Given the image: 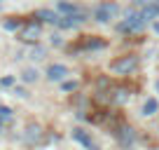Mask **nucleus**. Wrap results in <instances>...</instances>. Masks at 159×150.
I'll list each match as a JSON object with an SVG mask.
<instances>
[{"mask_svg": "<svg viewBox=\"0 0 159 150\" xmlns=\"http://www.w3.org/2000/svg\"><path fill=\"white\" fill-rule=\"evenodd\" d=\"M117 14H119L117 2H101L94 10V19L98 21V24H110L112 19H117Z\"/></svg>", "mask_w": 159, "mask_h": 150, "instance_id": "obj_1", "label": "nucleus"}, {"mask_svg": "<svg viewBox=\"0 0 159 150\" xmlns=\"http://www.w3.org/2000/svg\"><path fill=\"white\" fill-rule=\"evenodd\" d=\"M143 26H145L143 14H140V12H136V10H131L117 28H119V33H136V30H140Z\"/></svg>", "mask_w": 159, "mask_h": 150, "instance_id": "obj_2", "label": "nucleus"}, {"mask_svg": "<svg viewBox=\"0 0 159 150\" xmlns=\"http://www.w3.org/2000/svg\"><path fill=\"white\" fill-rule=\"evenodd\" d=\"M110 68H112L115 73H119V75H129L131 70L138 68V56H122V59L112 61Z\"/></svg>", "mask_w": 159, "mask_h": 150, "instance_id": "obj_3", "label": "nucleus"}, {"mask_svg": "<svg viewBox=\"0 0 159 150\" xmlns=\"http://www.w3.org/2000/svg\"><path fill=\"white\" fill-rule=\"evenodd\" d=\"M84 21H87V14L80 10V12H75V14H66V16H61L59 26H61V28H77V26H82Z\"/></svg>", "mask_w": 159, "mask_h": 150, "instance_id": "obj_4", "label": "nucleus"}, {"mask_svg": "<svg viewBox=\"0 0 159 150\" xmlns=\"http://www.w3.org/2000/svg\"><path fill=\"white\" fill-rule=\"evenodd\" d=\"M66 75H70V70L66 68L63 63H52L49 68H47V77H49L52 82H61V80H66Z\"/></svg>", "mask_w": 159, "mask_h": 150, "instance_id": "obj_5", "label": "nucleus"}, {"mask_svg": "<svg viewBox=\"0 0 159 150\" xmlns=\"http://www.w3.org/2000/svg\"><path fill=\"white\" fill-rule=\"evenodd\" d=\"M40 33H42V30H40V24H28L26 26L24 30H21V40H26V42H35L40 38Z\"/></svg>", "mask_w": 159, "mask_h": 150, "instance_id": "obj_6", "label": "nucleus"}, {"mask_svg": "<svg viewBox=\"0 0 159 150\" xmlns=\"http://www.w3.org/2000/svg\"><path fill=\"white\" fill-rule=\"evenodd\" d=\"M73 138L75 141H80V143L84 145V148H89V150H94V143H91V138H89V134H87L84 129H73Z\"/></svg>", "mask_w": 159, "mask_h": 150, "instance_id": "obj_7", "label": "nucleus"}, {"mask_svg": "<svg viewBox=\"0 0 159 150\" xmlns=\"http://www.w3.org/2000/svg\"><path fill=\"white\" fill-rule=\"evenodd\" d=\"M38 16L42 21H47V24H56V26H59V21H61V14L59 12H52V10H40Z\"/></svg>", "mask_w": 159, "mask_h": 150, "instance_id": "obj_8", "label": "nucleus"}, {"mask_svg": "<svg viewBox=\"0 0 159 150\" xmlns=\"http://www.w3.org/2000/svg\"><path fill=\"white\" fill-rule=\"evenodd\" d=\"M75 12H80V7L75 5V2H66V0H61V2H59V14H61V16L75 14Z\"/></svg>", "mask_w": 159, "mask_h": 150, "instance_id": "obj_9", "label": "nucleus"}, {"mask_svg": "<svg viewBox=\"0 0 159 150\" xmlns=\"http://www.w3.org/2000/svg\"><path fill=\"white\" fill-rule=\"evenodd\" d=\"M159 110V103H157V99H148L143 103V115H154Z\"/></svg>", "mask_w": 159, "mask_h": 150, "instance_id": "obj_10", "label": "nucleus"}, {"mask_svg": "<svg viewBox=\"0 0 159 150\" xmlns=\"http://www.w3.org/2000/svg\"><path fill=\"white\" fill-rule=\"evenodd\" d=\"M40 138V127H33L30 124L28 129H26V141H30V143H33V141H38Z\"/></svg>", "mask_w": 159, "mask_h": 150, "instance_id": "obj_11", "label": "nucleus"}, {"mask_svg": "<svg viewBox=\"0 0 159 150\" xmlns=\"http://www.w3.org/2000/svg\"><path fill=\"white\" fill-rule=\"evenodd\" d=\"M24 80H26V82H33V80H38V70H33V68H26V70H24Z\"/></svg>", "mask_w": 159, "mask_h": 150, "instance_id": "obj_12", "label": "nucleus"}, {"mask_svg": "<svg viewBox=\"0 0 159 150\" xmlns=\"http://www.w3.org/2000/svg\"><path fill=\"white\" fill-rule=\"evenodd\" d=\"M103 47H105L103 40H89L87 42V49H103Z\"/></svg>", "mask_w": 159, "mask_h": 150, "instance_id": "obj_13", "label": "nucleus"}, {"mask_svg": "<svg viewBox=\"0 0 159 150\" xmlns=\"http://www.w3.org/2000/svg\"><path fill=\"white\" fill-rule=\"evenodd\" d=\"M0 120H12V110L7 108V105H0Z\"/></svg>", "mask_w": 159, "mask_h": 150, "instance_id": "obj_14", "label": "nucleus"}, {"mask_svg": "<svg viewBox=\"0 0 159 150\" xmlns=\"http://www.w3.org/2000/svg\"><path fill=\"white\" fill-rule=\"evenodd\" d=\"M30 56H33V59H42V56H45V49H42V47H38V49L30 52Z\"/></svg>", "mask_w": 159, "mask_h": 150, "instance_id": "obj_15", "label": "nucleus"}, {"mask_svg": "<svg viewBox=\"0 0 159 150\" xmlns=\"http://www.w3.org/2000/svg\"><path fill=\"white\" fill-rule=\"evenodd\" d=\"M75 87H77V82H63V89L66 91H73Z\"/></svg>", "mask_w": 159, "mask_h": 150, "instance_id": "obj_16", "label": "nucleus"}, {"mask_svg": "<svg viewBox=\"0 0 159 150\" xmlns=\"http://www.w3.org/2000/svg\"><path fill=\"white\" fill-rule=\"evenodd\" d=\"M16 26H19V21H5V28H16Z\"/></svg>", "mask_w": 159, "mask_h": 150, "instance_id": "obj_17", "label": "nucleus"}, {"mask_svg": "<svg viewBox=\"0 0 159 150\" xmlns=\"http://www.w3.org/2000/svg\"><path fill=\"white\" fill-rule=\"evenodd\" d=\"M12 82H14V77H5V80H2V85H5V87H10Z\"/></svg>", "mask_w": 159, "mask_h": 150, "instance_id": "obj_18", "label": "nucleus"}, {"mask_svg": "<svg viewBox=\"0 0 159 150\" xmlns=\"http://www.w3.org/2000/svg\"><path fill=\"white\" fill-rule=\"evenodd\" d=\"M154 28H157V33H159V21H157V24H154Z\"/></svg>", "mask_w": 159, "mask_h": 150, "instance_id": "obj_19", "label": "nucleus"}, {"mask_svg": "<svg viewBox=\"0 0 159 150\" xmlns=\"http://www.w3.org/2000/svg\"><path fill=\"white\" fill-rule=\"evenodd\" d=\"M154 5H157V10H159V0H154Z\"/></svg>", "mask_w": 159, "mask_h": 150, "instance_id": "obj_20", "label": "nucleus"}, {"mask_svg": "<svg viewBox=\"0 0 159 150\" xmlns=\"http://www.w3.org/2000/svg\"><path fill=\"white\" fill-rule=\"evenodd\" d=\"M157 91H159V80H157Z\"/></svg>", "mask_w": 159, "mask_h": 150, "instance_id": "obj_21", "label": "nucleus"}, {"mask_svg": "<svg viewBox=\"0 0 159 150\" xmlns=\"http://www.w3.org/2000/svg\"><path fill=\"white\" fill-rule=\"evenodd\" d=\"M0 5H2V0H0Z\"/></svg>", "mask_w": 159, "mask_h": 150, "instance_id": "obj_22", "label": "nucleus"}]
</instances>
